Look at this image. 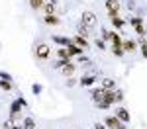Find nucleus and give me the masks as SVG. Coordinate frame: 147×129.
Instances as JSON below:
<instances>
[{
	"label": "nucleus",
	"mask_w": 147,
	"mask_h": 129,
	"mask_svg": "<svg viewBox=\"0 0 147 129\" xmlns=\"http://www.w3.org/2000/svg\"><path fill=\"white\" fill-rule=\"evenodd\" d=\"M112 53L116 57H124V39L120 37V33L112 31Z\"/></svg>",
	"instance_id": "f257e3e1"
},
{
	"label": "nucleus",
	"mask_w": 147,
	"mask_h": 129,
	"mask_svg": "<svg viewBox=\"0 0 147 129\" xmlns=\"http://www.w3.org/2000/svg\"><path fill=\"white\" fill-rule=\"evenodd\" d=\"M127 22L131 23V27L136 29V33L139 35V37H145V25H143V18H139V16H134V18H129Z\"/></svg>",
	"instance_id": "f03ea898"
},
{
	"label": "nucleus",
	"mask_w": 147,
	"mask_h": 129,
	"mask_svg": "<svg viewBox=\"0 0 147 129\" xmlns=\"http://www.w3.org/2000/svg\"><path fill=\"white\" fill-rule=\"evenodd\" d=\"M80 23H84V25H86V27H94V25H96V23H98V20H96V14H94V12H82V18H80Z\"/></svg>",
	"instance_id": "7ed1b4c3"
},
{
	"label": "nucleus",
	"mask_w": 147,
	"mask_h": 129,
	"mask_svg": "<svg viewBox=\"0 0 147 129\" xmlns=\"http://www.w3.org/2000/svg\"><path fill=\"white\" fill-rule=\"evenodd\" d=\"M104 125H106L108 129H125V123L120 121L116 116H108L106 119H104Z\"/></svg>",
	"instance_id": "20e7f679"
},
{
	"label": "nucleus",
	"mask_w": 147,
	"mask_h": 129,
	"mask_svg": "<svg viewBox=\"0 0 147 129\" xmlns=\"http://www.w3.org/2000/svg\"><path fill=\"white\" fill-rule=\"evenodd\" d=\"M26 100L24 98H18V100H14L10 104V116H20V112H22V108H26Z\"/></svg>",
	"instance_id": "39448f33"
},
{
	"label": "nucleus",
	"mask_w": 147,
	"mask_h": 129,
	"mask_svg": "<svg viewBox=\"0 0 147 129\" xmlns=\"http://www.w3.org/2000/svg\"><path fill=\"white\" fill-rule=\"evenodd\" d=\"M35 55H37V59L45 61V59L51 55V49H49V45H45V43H39V45L35 47Z\"/></svg>",
	"instance_id": "423d86ee"
},
{
	"label": "nucleus",
	"mask_w": 147,
	"mask_h": 129,
	"mask_svg": "<svg viewBox=\"0 0 147 129\" xmlns=\"http://www.w3.org/2000/svg\"><path fill=\"white\" fill-rule=\"evenodd\" d=\"M106 10H108V16H110V18L118 16V12H120V2H118V0H106Z\"/></svg>",
	"instance_id": "0eeeda50"
},
{
	"label": "nucleus",
	"mask_w": 147,
	"mask_h": 129,
	"mask_svg": "<svg viewBox=\"0 0 147 129\" xmlns=\"http://www.w3.org/2000/svg\"><path fill=\"white\" fill-rule=\"evenodd\" d=\"M71 43H73V45H77L79 49H82V51H86V49H88V39H84V37H80V35H77V33L71 37Z\"/></svg>",
	"instance_id": "6e6552de"
},
{
	"label": "nucleus",
	"mask_w": 147,
	"mask_h": 129,
	"mask_svg": "<svg viewBox=\"0 0 147 129\" xmlns=\"http://www.w3.org/2000/svg\"><path fill=\"white\" fill-rule=\"evenodd\" d=\"M114 116L118 117L120 121H124V123H129L131 121V116H129V112L125 110V108H116V114Z\"/></svg>",
	"instance_id": "1a4fd4ad"
},
{
	"label": "nucleus",
	"mask_w": 147,
	"mask_h": 129,
	"mask_svg": "<svg viewBox=\"0 0 147 129\" xmlns=\"http://www.w3.org/2000/svg\"><path fill=\"white\" fill-rule=\"evenodd\" d=\"M51 41L57 43L59 47H69L71 45V37H65V35H51Z\"/></svg>",
	"instance_id": "9d476101"
},
{
	"label": "nucleus",
	"mask_w": 147,
	"mask_h": 129,
	"mask_svg": "<svg viewBox=\"0 0 147 129\" xmlns=\"http://www.w3.org/2000/svg\"><path fill=\"white\" fill-rule=\"evenodd\" d=\"M137 41H134V39H124V53H136L137 51Z\"/></svg>",
	"instance_id": "9b49d317"
},
{
	"label": "nucleus",
	"mask_w": 147,
	"mask_h": 129,
	"mask_svg": "<svg viewBox=\"0 0 147 129\" xmlns=\"http://www.w3.org/2000/svg\"><path fill=\"white\" fill-rule=\"evenodd\" d=\"M77 31H79L77 35L84 37V39H88V37H90V27H86L84 23H79V25H77Z\"/></svg>",
	"instance_id": "f8f14e48"
},
{
	"label": "nucleus",
	"mask_w": 147,
	"mask_h": 129,
	"mask_svg": "<svg viewBox=\"0 0 147 129\" xmlns=\"http://www.w3.org/2000/svg\"><path fill=\"white\" fill-rule=\"evenodd\" d=\"M57 57H59V59H63V61H73L71 53L67 51V47H59V49H57Z\"/></svg>",
	"instance_id": "ddd939ff"
},
{
	"label": "nucleus",
	"mask_w": 147,
	"mask_h": 129,
	"mask_svg": "<svg viewBox=\"0 0 147 129\" xmlns=\"http://www.w3.org/2000/svg\"><path fill=\"white\" fill-rule=\"evenodd\" d=\"M100 88H106V90H116V80H112V78H102L100 80Z\"/></svg>",
	"instance_id": "4468645a"
},
{
	"label": "nucleus",
	"mask_w": 147,
	"mask_h": 129,
	"mask_svg": "<svg viewBox=\"0 0 147 129\" xmlns=\"http://www.w3.org/2000/svg\"><path fill=\"white\" fill-rule=\"evenodd\" d=\"M41 20H43V22H45L47 25H59V23H61V20L57 18L55 14H51V16H43Z\"/></svg>",
	"instance_id": "2eb2a0df"
},
{
	"label": "nucleus",
	"mask_w": 147,
	"mask_h": 129,
	"mask_svg": "<svg viewBox=\"0 0 147 129\" xmlns=\"http://www.w3.org/2000/svg\"><path fill=\"white\" fill-rule=\"evenodd\" d=\"M75 69H77V65H75V63H73V61H71V63H69V65H65V67H63V69H61V72H63V74H65V76H73V72H75Z\"/></svg>",
	"instance_id": "dca6fc26"
},
{
	"label": "nucleus",
	"mask_w": 147,
	"mask_h": 129,
	"mask_svg": "<svg viewBox=\"0 0 147 129\" xmlns=\"http://www.w3.org/2000/svg\"><path fill=\"white\" fill-rule=\"evenodd\" d=\"M110 22H112V25L116 27V29H124V25H125V20H122L120 16H114V18H110Z\"/></svg>",
	"instance_id": "f3484780"
},
{
	"label": "nucleus",
	"mask_w": 147,
	"mask_h": 129,
	"mask_svg": "<svg viewBox=\"0 0 147 129\" xmlns=\"http://www.w3.org/2000/svg\"><path fill=\"white\" fill-rule=\"evenodd\" d=\"M41 12H43V16H51V14H55V4L45 2V4H43V8H41Z\"/></svg>",
	"instance_id": "a211bd4d"
},
{
	"label": "nucleus",
	"mask_w": 147,
	"mask_h": 129,
	"mask_svg": "<svg viewBox=\"0 0 147 129\" xmlns=\"http://www.w3.org/2000/svg\"><path fill=\"white\" fill-rule=\"evenodd\" d=\"M67 51L71 53V57H80V55L84 53L82 49H79V47H77V45H73V43H71V45L67 47Z\"/></svg>",
	"instance_id": "6ab92c4d"
},
{
	"label": "nucleus",
	"mask_w": 147,
	"mask_h": 129,
	"mask_svg": "<svg viewBox=\"0 0 147 129\" xmlns=\"http://www.w3.org/2000/svg\"><path fill=\"white\" fill-rule=\"evenodd\" d=\"M22 125H24V129H35V121H34V117H24Z\"/></svg>",
	"instance_id": "aec40b11"
},
{
	"label": "nucleus",
	"mask_w": 147,
	"mask_h": 129,
	"mask_svg": "<svg viewBox=\"0 0 147 129\" xmlns=\"http://www.w3.org/2000/svg\"><path fill=\"white\" fill-rule=\"evenodd\" d=\"M45 4V0H30V8L32 10H41Z\"/></svg>",
	"instance_id": "412c9836"
},
{
	"label": "nucleus",
	"mask_w": 147,
	"mask_h": 129,
	"mask_svg": "<svg viewBox=\"0 0 147 129\" xmlns=\"http://www.w3.org/2000/svg\"><path fill=\"white\" fill-rule=\"evenodd\" d=\"M96 82V76H82L80 78V86H92Z\"/></svg>",
	"instance_id": "4be33fe9"
},
{
	"label": "nucleus",
	"mask_w": 147,
	"mask_h": 129,
	"mask_svg": "<svg viewBox=\"0 0 147 129\" xmlns=\"http://www.w3.org/2000/svg\"><path fill=\"white\" fill-rule=\"evenodd\" d=\"M90 96H92V102H94V104L100 102V100H102V88H94Z\"/></svg>",
	"instance_id": "5701e85b"
},
{
	"label": "nucleus",
	"mask_w": 147,
	"mask_h": 129,
	"mask_svg": "<svg viewBox=\"0 0 147 129\" xmlns=\"http://www.w3.org/2000/svg\"><path fill=\"white\" fill-rule=\"evenodd\" d=\"M0 88L8 92V90H12V82H8V80H0Z\"/></svg>",
	"instance_id": "b1692460"
},
{
	"label": "nucleus",
	"mask_w": 147,
	"mask_h": 129,
	"mask_svg": "<svg viewBox=\"0 0 147 129\" xmlns=\"http://www.w3.org/2000/svg\"><path fill=\"white\" fill-rule=\"evenodd\" d=\"M41 90H43V88H41V84H34V86H32V92H34L35 96H37V94H41Z\"/></svg>",
	"instance_id": "393cba45"
},
{
	"label": "nucleus",
	"mask_w": 147,
	"mask_h": 129,
	"mask_svg": "<svg viewBox=\"0 0 147 129\" xmlns=\"http://www.w3.org/2000/svg\"><path fill=\"white\" fill-rule=\"evenodd\" d=\"M96 47H98L100 51H104V49H106V43H104V39H100V37H98V39H96Z\"/></svg>",
	"instance_id": "a878e982"
},
{
	"label": "nucleus",
	"mask_w": 147,
	"mask_h": 129,
	"mask_svg": "<svg viewBox=\"0 0 147 129\" xmlns=\"http://www.w3.org/2000/svg\"><path fill=\"white\" fill-rule=\"evenodd\" d=\"M0 80H8V82H12V76L8 74V72H2V70H0Z\"/></svg>",
	"instance_id": "bb28decb"
},
{
	"label": "nucleus",
	"mask_w": 147,
	"mask_h": 129,
	"mask_svg": "<svg viewBox=\"0 0 147 129\" xmlns=\"http://www.w3.org/2000/svg\"><path fill=\"white\" fill-rule=\"evenodd\" d=\"M139 47H141V55L147 59V41H143V43H139Z\"/></svg>",
	"instance_id": "cd10ccee"
},
{
	"label": "nucleus",
	"mask_w": 147,
	"mask_h": 129,
	"mask_svg": "<svg viewBox=\"0 0 147 129\" xmlns=\"http://www.w3.org/2000/svg\"><path fill=\"white\" fill-rule=\"evenodd\" d=\"M102 37L104 39H112V31L110 29H102Z\"/></svg>",
	"instance_id": "c85d7f7f"
},
{
	"label": "nucleus",
	"mask_w": 147,
	"mask_h": 129,
	"mask_svg": "<svg viewBox=\"0 0 147 129\" xmlns=\"http://www.w3.org/2000/svg\"><path fill=\"white\" fill-rule=\"evenodd\" d=\"M127 8H129V10H134V8H136V4H134V0H129V2H127Z\"/></svg>",
	"instance_id": "c756f323"
},
{
	"label": "nucleus",
	"mask_w": 147,
	"mask_h": 129,
	"mask_svg": "<svg viewBox=\"0 0 147 129\" xmlns=\"http://www.w3.org/2000/svg\"><path fill=\"white\" fill-rule=\"evenodd\" d=\"M94 129H106V125H104V123H96V125H94Z\"/></svg>",
	"instance_id": "7c9ffc66"
}]
</instances>
